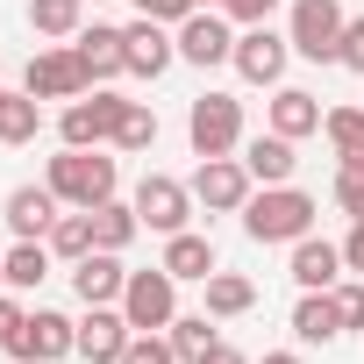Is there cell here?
I'll list each match as a JSON object with an SVG mask.
<instances>
[{"label":"cell","mask_w":364,"mask_h":364,"mask_svg":"<svg viewBox=\"0 0 364 364\" xmlns=\"http://www.w3.org/2000/svg\"><path fill=\"white\" fill-rule=\"evenodd\" d=\"M314 200L300 193V186H264V193H250L243 200V229H250V243H300L307 229H314Z\"/></svg>","instance_id":"obj_1"},{"label":"cell","mask_w":364,"mask_h":364,"mask_svg":"<svg viewBox=\"0 0 364 364\" xmlns=\"http://www.w3.org/2000/svg\"><path fill=\"white\" fill-rule=\"evenodd\" d=\"M43 186L65 200V208H100V200H114V157H100V150H72L65 143V157H50V178Z\"/></svg>","instance_id":"obj_2"},{"label":"cell","mask_w":364,"mask_h":364,"mask_svg":"<svg viewBox=\"0 0 364 364\" xmlns=\"http://www.w3.org/2000/svg\"><path fill=\"white\" fill-rule=\"evenodd\" d=\"M186 136H193V157H229V150L243 143V100L200 93L193 114H186Z\"/></svg>","instance_id":"obj_3"},{"label":"cell","mask_w":364,"mask_h":364,"mask_svg":"<svg viewBox=\"0 0 364 364\" xmlns=\"http://www.w3.org/2000/svg\"><path fill=\"white\" fill-rule=\"evenodd\" d=\"M171 272L157 264V272H129V286H122V314H129V328L136 336H157V328H171L178 321V300H171Z\"/></svg>","instance_id":"obj_4"},{"label":"cell","mask_w":364,"mask_h":364,"mask_svg":"<svg viewBox=\"0 0 364 364\" xmlns=\"http://www.w3.org/2000/svg\"><path fill=\"white\" fill-rule=\"evenodd\" d=\"M343 29H350V15L336 8V0H293V50L300 58H314V65H328V58H343Z\"/></svg>","instance_id":"obj_5"},{"label":"cell","mask_w":364,"mask_h":364,"mask_svg":"<svg viewBox=\"0 0 364 364\" xmlns=\"http://www.w3.org/2000/svg\"><path fill=\"white\" fill-rule=\"evenodd\" d=\"M79 350V321H65V314H50V307H36L22 328H15V343H8V357H22V364H58V357H72Z\"/></svg>","instance_id":"obj_6"},{"label":"cell","mask_w":364,"mask_h":364,"mask_svg":"<svg viewBox=\"0 0 364 364\" xmlns=\"http://www.w3.org/2000/svg\"><path fill=\"white\" fill-rule=\"evenodd\" d=\"M122 114H129V100H122V93H93V100H72L58 129H65V143H72V150H100V143H114Z\"/></svg>","instance_id":"obj_7"},{"label":"cell","mask_w":364,"mask_h":364,"mask_svg":"<svg viewBox=\"0 0 364 364\" xmlns=\"http://www.w3.org/2000/svg\"><path fill=\"white\" fill-rule=\"evenodd\" d=\"M186 208H193V186H178V178H164V171H143V186H136V215H143V229L178 236V229H186Z\"/></svg>","instance_id":"obj_8"},{"label":"cell","mask_w":364,"mask_h":364,"mask_svg":"<svg viewBox=\"0 0 364 364\" xmlns=\"http://www.w3.org/2000/svg\"><path fill=\"white\" fill-rule=\"evenodd\" d=\"M286 50H293V36H272V22H250V29L236 36V72H243L250 86H279Z\"/></svg>","instance_id":"obj_9"},{"label":"cell","mask_w":364,"mask_h":364,"mask_svg":"<svg viewBox=\"0 0 364 364\" xmlns=\"http://www.w3.org/2000/svg\"><path fill=\"white\" fill-rule=\"evenodd\" d=\"M93 79H86V65H79V50H43V58H29V79H22V93H36V100H79Z\"/></svg>","instance_id":"obj_10"},{"label":"cell","mask_w":364,"mask_h":364,"mask_svg":"<svg viewBox=\"0 0 364 364\" xmlns=\"http://www.w3.org/2000/svg\"><path fill=\"white\" fill-rule=\"evenodd\" d=\"M193 200L215 208V215H236V208L250 200V171H243L236 157H200V171H193Z\"/></svg>","instance_id":"obj_11"},{"label":"cell","mask_w":364,"mask_h":364,"mask_svg":"<svg viewBox=\"0 0 364 364\" xmlns=\"http://www.w3.org/2000/svg\"><path fill=\"white\" fill-rule=\"evenodd\" d=\"M72 50H79L86 79H114V72H129V36H122V29H107V22L79 29V36H72Z\"/></svg>","instance_id":"obj_12"},{"label":"cell","mask_w":364,"mask_h":364,"mask_svg":"<svg viewBox=\"0 0 364 364\" xmlns=\"http://www.w3.org/2000/svg\"><path fill=\"white\" fill-rule=\"evenodd\" d=\"M129 314H114V307H93L86 321H79V357H93V364H122V350H129Z\"/></svg>","instance_id":"obj_13"},{"label":"cell","mask_w":364,"mask_h":364,"mask_svg":"<svg viewBox=\"0 0 364 364\" xmlns=\"http://www.w3.org/2000/svg\"><path fill=\"white\" fill-rule=\"evenodd\" d=\"M293 164H300L293 157V136H279V129L243 143V171L257 178V186H293Z\"/></svg>","instance_id":"obj_14"},{"label":"cell","mask_w":364,"mask_h":364,"mask_svg":"<svg viewBox=\"0 0 364 364\" xmlns=\"http://www.w3.org/2000/svg\"><path fill=\"white\" fill-rule=\"evenodd\" d=\"M164 29H171V22H150V15L122 29V36H129V72H143V79H157V72H164V65L178 58V36H164Z\"/></svg>","instance_id":"obj_15"},{"label":"cell","mask_w":364,"mask_h":364,"mask_svg":"<svg viewBox=\"0 0 364 364\" xmlns=\"http://www.w3.org/2000/svg\"><path fill=\"white\" fill-rule=\"evenodd\" d=\"M50 222H58V193H50V186H15V193H8V229H15L22 243H43Z\"/></svg>","instance_id":"obj_16"},{"label":"cell","mask_w":364,"mask_h":364,"mask_svg":"<svg viewBox=\"0 0 364 364\" xmlns=\"http://www.w3.org/2000/svg\"><path fill=\"white\" fill-rule=\"evenodd\" d=\"M72 286H79V300H86V307H107V300H122L129 272L114 264V250H86V257L72 264Z\"/></svg>","instance_id":"obj_17"},{"label":"cell","mask_w":364,"mask_h":364,"mask_svg":"<svg viewBox=\"0 0 364 364\" xmlns=\"http://www.w3.org/2000/svg\"><path fill=\"white\" fill-rule=\"evenodd\" d=\"M178 58H186V65H222V58H236V36L215 15H186V22H178Z\"/></svg>","instance_id":"obj_18"},{"label":"cell","mask_w":364,"mask_h":364,"mask_svg":"<svg viewBox=\"0 0 364 364\" xmlns=\"http://www.w3.org/2000/svg\"><path fill=\"white\" fill-rule=\"evenodd\" d=\"M272 129L293 136V143L314 136V129H321V100H314L307 86H279V93H272Z\"/></svg>","instance_id":"obj_19"},{"label":"cell","mask_w":364,"mask_h":364,"mask_svg":"<svg viewBox=\"0 0 364 364\" xmlns=\"http://www.w3.org/2000/svg\"><path fill=\"white\" fill-rule=\"evenodd\" d=\"M336 264H343L336 243H321V236H300V243H293V286L328 293V286H336Z\"/></svg>","instance_id":"obj_20"},{"label":"cell","mask_w":364,"mask_h":364,"mask_svg":"<svg viewBox=\"0 0 364 364\" xmlns=\"http://www.w3.org/2000/svg\"><path fill=\"white\" fill-rule=\"evenodd\" d=\"M293 336H300V343H336V336H343V307H336V293H307V300L293 307Z\"/></svg>","instance_id":"obj_21"},{"label":"cell","mask_w":364,"mask_h":364,"mask_svg":"<svg viewBox=\"0 0 364 364\" xmlns=\"http://www.w3.org/2000/svg\"><path fill=\"white\" fill-rule=\"evenodd\" d=\"M164 272H171V279H200V286H208V272H215V243L193 236V229H178V236L164 243Z\"/></svg>","instance_id":"obj_22"},{"label":"cell","mask_w":364,"mask_h":364,"mask_svg":"<svg viewBox=\"0 0 364 364\" xmlns=\"http://www.w3.org/2000/svg\"><path fill=\"white\" fill-rule=\"evenodd\" d=\"M136 229H143L136 200H129V208H122V200H100V208H93V250H122V243H136Z\"/></svg>","instance_id":"obj_23"},{"label":"cell","mask_w":364,"mask_h":364,"mask_svg":"<svg viewBox=\"0 0 364 364\" xmlns=\"http://www.w3.org/2000/svg\"><path fill=\"white\" fill-rule=\"evenodd\" d=\"M36 129H43L36 93H8L0 86V143H36Z\"/></svg>","instance_id":"obj_24"},{"label":"cell","mask_w":364,"mask_h":364,"mask_svg":"<svg viewBox=\"0 0 364 364\" xmlns=\"http://www.w3.org/2000/svg\"><path fill=\"white\" fill-rule=\"evenodd\" d=\"M257 307V286L250 279H236V272H208V314H250Z\"/></svg>","instance_id":"obj_25"},{"label":"cell","mask_w":364,"mask_h":364,"mask_svg":"<svg viewBox=\"0 0 364 364\" xmlns=\"http://www.w3.org/2000/svg\"><path fill=\"white\" fill-rule=\"evenodd\" d=\"M321 129H328V143H336L343 164H364V107H328Z\"/></svg>","instance_id":"obj_26"},{"label":"cell","mask_w":364,"mask_h":364,"mask_svg":"<svg viewBox=\"0 0 364 364\" xmlns=\"http://www.w3.org/2000/svg\"><path fill=\"white\" fill-rule=\"evenodd\" d=\"M79 8L86 0H29V29L36 36H79Z\"/></svg>","instance_id":"obj_27"},{"label":"cell","mask_w":364,"mask_h":364,"mask_svg":"<svg viewBox=\"0 0 364 364\" xmlns=\"http://www.w3.org/2000/svg\"><path fill=\"white\" fill-rule=\"evenodd\" d=\"M164 336H171V350H178V357H186V364H193V357H208V350H215V343H222V336H215V321H208V314H178V321H171V328H164Z\"/></svg>","instance_id":"obj_28"},{"label":"cell","mask_w":364,"mask_h":364,"mask_svg":"<svg viewBox=\"0 0 364 364\" xmlns=\"http://www.w3.org/2000/svg\"><path fill=\"white\" fill-rule=\"evenodd\" d=\"M50 250L79 264V257L93 250V215H86V208H79V215H58V222H50Z\"/></svg>","instance_id":"obj_29"},{"label":"cell","mask_w":364,"mask_h":364,"mask_svg":"<svg viewBox=\"0 0 364 364\" xmlns=\"http://www.w3.org/2000/svg\"><path fill=\"white\" fill-rule=\"evenodd\" d=\"M43 279H50V250H43V243H15V250H8V286L29 293V286H43Z\"/></svg>","instance_id":"obj_30"},{"label":"cell","mask_w":364,"mask_h":364,"mask_svg":"<svg viewBox=\"0 0 364 364\" xmlns=\"http://www.w3.org/2000/svg\"><path fill=\"white\" fill-rule=\"evenodd\" d=\"M114 143H122V150H150V143H157V114H150L143 100H129V114H122Z\"/></svg>","instance_id":"obj_31"},{"label":"cell","mask_w":364,"mask_h":364,"mask_svg":"<svg viewBox=\"0 0 364 364\" xmlns=\"http://www.w3.org/2000/svg\"><path fill=\"white\" fill-rule=\"evenodd\" d=\"M122 364H178V350H171V336L157 328V336H129V350H122Z\"/></svg>","instance_id":"obj_32"},{"label":"cell","mask_w":364,"mask_h":364,"mask_svg":"<svg viewBox=\"0 0 364 364\" xmlns=\"http://www.w3.org/2000/svg\"><path fill=\"white\" fill-rule=\"evenodd\" d=\"M336 208H343L350 222H364V164H343V171H336Z\"/></svg>","instance_id":"obj_33"},{"label":"cell","mask_w":364,"mask_h":364,"mask_svg":"<svg viewBox=\"0 0 364 364\" xmlns=\"http://www.w3.org/2000/svg\"><path fill=\"white\" fill-rule=\"evenodd\" d=\"M136 15H150V22H186L193 0H136Z\"/></svg>","instance_id":"obj_34"},{"label":"cell","mask_w":364,"mask_h":364,"mask_svg":"<svg viewBox=\"0 0 364 364\" xmlns=\"http://www.w3.org/2000/svg\"><path fill=\"white\" fill-rule=\"evenodd\" d=\"M336 307H343V328H364V286H328Z\"/></svg>","instance_id":"obj_35"},{"label":"cell","mask_w":364,"mask_h":364,"mask_svg":"<svg viewBox=\"0 0 364 364\" xmlns=\"http://www.w3.org/2000/svg\"><path fill=\"white\" fill-rule=\"evenodd\" d=\"M336 65H350V72H364V15H357V22L343 29V58H336Z\"/></svg>","instance_id":"obj_36"},{"label":"cell","mask_w":364,"mask_h":364,"mask_svg":"<svg viewBox=\"0 0 364 364\" xmlns=\"http://www.w3.org/2000/svg\"><path fill=\"white\" fill-rule=\"evenodd\" d=\"M272 8H279V0H229L236 22H272Z\"/></svg>","instance_id":"obj_37"},{"label":"cell","mask_w":364,"mask_h":364,"mask_svg":"<svg viewBox=\"0 0 364 364\" xmlns=\"http://www.w3.org/2000/svg\"><path fill=\"white\" fill-rule=\"evenodd\" d=\"M22 321H29V314H22L8 293H0V343H15V328H22Z\"/></svg>","instance_id":"obj_38"},{"label":"cell","mask_w":364,"mask_h":364,"mask_svg":"<svg viewBox=\"0 0 364 364\" xmlns=\"http://www.w3.org/2000/svg\"><path fill=\"white\" fill-rule=\"evenodd\" d=\"M343 264H350V272H364V222L350 229V243H343Z\"/></svg>","instance_id":"obj_39"},{"label":"cell","mask_w":364,"mask_h":364,"mask_svg":"<svg viewBox=\"0 0 364 364\" xmlns=\"http://www.w3.org/2000/svg\"><path fill=\"white\" fill-rule=\"evenodd\" d=\"M193 364H243V350H229V343H215L208 357H193Z\"/></svg>","instance_id":"obj_40"},{"label":"cell","mask_w":364,"mask_h":364,"mask_svg":"<svg viewBox=\"0 0 364 364\" xmlns=\"http://www.w3.org/2000/svg\"><path fill=\"white\" fill-rule=\"evenodd\" d=\"M264 364H300V357H293V350H272V357H264Z\"/></svg>","instance_id":"obj_41"},{"label":"cell","mask_w":364,"mask_h":364,"mask_svg":"<svg viewBox=\"0 0 364 364\" xmlns=\"http://www.w3.org/2000/svg\"><path fill=\"white\" fill-rule=\"evenodd\" d=\"M200 8H229V0H193V15H200Z\"/></svg>","instance_id":"obj_42"},{"label":"cell","mask_w":364,"mask_h":364,"mask_svg":"<svg viewBox=\"0 0 364 364\" xmlns=\"http://www.w3.org/2000/svg\"><path fill=\"white\" fill-rule=\"evenodd\" d=\"M0 286H8V257H0Z\"/></svg>","instance_id":"obj_43"},{"label":"cell","mask_w":364,"mask_h":364,"mask_svg":"<svg viewBox=\"0 0 364 364\" xmlns=\"http://www.w3.org/2000/svg\"><path fill=\"white\" fill-rule=\"evenodd\" d=\"M8 364H22V357H8Z\"/></svg>","instance_id":"obj_44"}]
</instances>
